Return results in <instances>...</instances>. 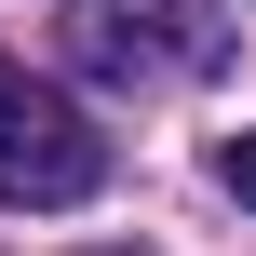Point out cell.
I'll return each mask as SVG.
<instances>
[{"label":"cell","mask_w":256,"mask_h":256,"mask_svg":"<svg viewBox=\"0 0 256 256\" xmlns=\"http://www.w3.org/2000/svg\"><path fill=\"white\" fill-rule=\"evenodd\" d=\"M94 189H108V122H81V94L0 68V202L68 216V202H94Z\"/></svg>","instance_id":"6da1fadb"},{"label":"cell","mask_w":256,"mask_h":256,"mask_svg":"<svg viewBox=\"0 0 256 256\" xmlns=\"http://www.w3.org/2000/svg\"><path fill=\"white\" fill-rule=\"evenodd\" d=\"M68 40H81L94 68H135V27H122V0H68Z\"/></svg>","instance_id":"7a4b0ae2"},{"label":"cell","mask_w":256,"mask_h":256,"mask_svg":"<svg viewBox=\"0 0 256 256\" xmlns=\"http://www.w3.org/2000/svg\"><path fill=\"white\" fill-rule=\"evenodd\" d=\"M216 189H230V202H256V135H230V148H216Z\"/></svg>","instance_id":"3957f363"},{"label":"cell","mask_w":256,"mask_h":256,"mask_svg":"<svg viewBox=\"0 0 256 256\" xmlns=\"http://www.w3.org/2000/svg\"><path fill=\"white\" fill-rule=\"evenodd\" d=\"M94 256H135V243H94Z\"/></svg>","instance_id":"277c9868"}]
</instances>
